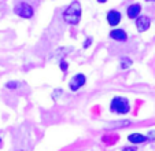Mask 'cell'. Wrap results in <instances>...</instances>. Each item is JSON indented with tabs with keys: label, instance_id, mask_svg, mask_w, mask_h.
I'll return each mask as SVG.
<instances>
[{
	"label": "cell",
	"instance_id": "ac0fdd59",
	"mask_svg": "<svg viewBox=\"0 0 155 151\" xmlns=\"http://www.w3.org/2000/svg\"><path fill=\"white\" fill-rule=\"evenodd\" d=\"M19 151H24V150H19Z\"/></svg>",
	"mask_w": 155,
	"mask_h": 151
},
{
	"label": "cell",
	"instance_id": "ba28073f",
	"mask_svg": "<svg viewBox=\"0 0 155 151\" xmlns=\"http://www.w3.org/2000/svg\"><path fill=\"white\" fill-rule=\"evenodd\" d=\"M140 11H141L140 4H132L128 8V17L132 18V19H136L139 17V14H140Z\"/></svg>",
	"mask_w": 155,
	"mask_h": 151
},
{
	"label": "cell",
	"instance_id": "8992f818",
	"mask_svg": "<svg viewBox=\"0 0 155 151\" xmlns=\"http://www.w3.org/2000/svg\"><path fill=\"white\" fill-rule=\"evenodd\" d=\"M107 22L111 25V26H117L118 23L121 22V12L115 11V10H111L108 11L107 14Z\"/></svg>",
	"mask_w": 155,
	"mask_h": 151
},
{
	"label": "cell",
	"instance_id": "30bf717a",
	"mask_svg": "<svg viewBox=\"0 0 155 151\" xmlns=\"http://www.w3.org/2000/svg\"><path fill=\"white\" fill-rule=\"evenodd\" d=\"M121 62H122V63H121V67H122V69H125V67H129L132 65V61L129 58H124Z\"/></svg>",
	"mask_w": 155,
	"mask_h": 151
},
{
	"label": "cell",
	"instance_id": "277c9868",
	"mask_svg": "<svg viewBox=\"0 0 155 151\" xmlns=\"http://www.w3.org/2000/svg\"><path fill=\"white\" fill-rule=\"evenodd\" d=\"M85 81H87L85 76L80 73V74H76L73 79L70 80V82H69V87H70L71 91H78L80 88H81L82 85L85 84Z\"/></svg>",
	"mask_w": 155,
	"mask_h": 151
},
{
	"label": "cell",
	"instance_id": "5bb4252c",
	"mask_svg": "<svg viewBox=\"0 0 155 151\" xmlns=\"http://www.w3.org/2000/svg\"><path fill=\"white\" fill-rule=\"evenodd\" d=\"M89 44H91V39H88V41H87V43H85V47H88V45H89Z\"/></svg>",
	"mask_w": 155,
	"mask_h": 151
},
{
	"label": "cell",
	"instance_id": "3957f363",
	"mask_svg": "<svg viewBox=\"0 0 155 151\" xmlns=\"http://www.w3.org/2000/svg\"><path fill=\"white\" fill-rule=\"evenodd\" d=\"M14 12L17 15H19L21 18H25V19H29L33 17V7L28 3H19L14 7Z\"/></svg>",
	"mask_w": 155,
	"mask_h": 151
},
{
	"label": "cell",
	"instance_id": "9a60e30c",
	"mask_svg": "<svg viewBox=\"0 0 155 151\" xmlns=\"http://www.w3.org/2000/svg\"><path fill=\"white\" fill-rule=\"evenodd\" d=\"M97 2H99V3H106L107 0H97Z\"/></svg>",
	"mask_w": 155,
	"mask_h": 151
},
{
	"label": "cell",
	"instance_id": "e0dca14e",
	"mask_svg": "<svg viewBox=\"0 0 155 151\" xmlns=\"http://www.w3.org/2000/svg\"><path fill=\"white\" fill-rule=\"evenodd\" d=\"M148 2H152V0H148Z\"/></svg>",
	"mask_w": 155,
	"mask_h": 151
},
{
	"label": "cell",
	"instance_id": "4fadbf2b",
	"mask_svg": "<svg viewBox=\"0 0 155 151\" xmlns=\"http://www.w3.org/2000/svg\"><path fill=\"white\" fill-rule=\"evenodd\" d=\"M122 151H136V148L135 147H125Z\"/></svg>",
	"mask_w": 155,
	"mask_h": 151
},
{
	"label": "cell",
	"instance_id": "7a4b0ae2",
	"mask_svg": "<svg viewBox=\"0 0 155 151\" xmlns=\"http://www.w3.org/2000/svg\"><path fill=\"white\" fill-rule=\"evenodd\" d=\"M110 110H111L113 113H117V114H128L129 110H130L128 99L121 98V96H115V98L111 100Z\"/></svg>",
	"mask_w": 155,
	"mask_h": 151
},
{
	"label": "cell",
	"instance_id": "8fae6325",
	"mask_svg": "<svg viewBox=\"0 0 155 151\" xmlns=\"http://www.w3.org/2000/svg\"><path fill=\"white\" fill-rule=\"evenodd\" d=\"M6 87L8 88V89H14V88H18V87H19V82H17V81H10V82H7V84H6Z\"/></svg>",
	"mask_w": 155,
	"mask_h": 151
},
{
	"label": "cell",
	"instance_id": "5b68a950",
	"mask_svg": "<svg viewBox=\"0 0 155 151\" xmlns=\"http://www.w3.org/2000/svg\"><path fill=\"white\" fill-rule=\"evenodd\" d=\"M150 25H151V21L146 15H141V17L136 18V28H137L139 32H146L150 28Z\"/></svg>",
	"mask_w": 155,
	"mask_h": 151
},
{
	"label": "cell",
	"instance_id": "9c48e42d",
	"mask_svg": "<svg viewBox=\"0 0 155 151\" xmlns=\"http://www.w3.org/2000/svg\"><path fill=\"white\" fill-rule=\"evenodd\" d=\"M128 140L130 143H135V144H137V143H144L147 140V136H144V135H140V133H132L128 136Z\"/></svg>",
	"mask_w": 155,
	"mask_h": 151
},
{
	"label": "cell",
	"instance_id": "7c38bea8",
	"mask_svg": "<svg viewBox=\"0 0 155 151\" xmlns=\"http://www.w3.org/2000/svg\"><path fill=\"white\" fill-rule=\"evenodd\" d=\"M61 67H62L63 72H68V63H66L64 61H61Z\"/></svg>",
	"mask_w": 155,
	"mask_h": 151
},
{
	"label": "cell",
	"instance_id": "2e32d148",
	"mask_svg": "<svg viewBox=\"0 0 155 151\" xmlns=\"http://www.w3.org/2000/svg\"><path fill=\"white\" fill-rule=\"evenodd\" d=\"M0 143H2V137H0Z\"/></svg>",
	"mask_w": 155,
	"mask_h": 151
},
{
	"label": "cell",
	"instance_id": "52a82bcc",
	"mask_svg": "<svg viewBox=\"0 0 155 151\" xmlns=\"http://www.w3.org/2000/svg\"><path fill=\"white\" fill-rule=\"evenodd\" d=\"M110 37L117 41H126L128 36H126V32L124 29H113L110 32Z\"/></svg>",
	"mask_w": 155,
	"mask_h": 151
},
{
	"label": "cell",
	"instance_id": "6da1fadb",
	"mask_svg": "<svg viewBox=\"0 0 155 151\" xmlns=\"http://www.w3.org/2000/svg\"><path fill=\"white\" fill-rule=\"evenodd\" d=\"M63 19L70 25H77L81 19V4L78 2H73L63 12Z\"/></svg>",
	"mask_w": 155,
	"mask_h": 151
}]
</instances>
